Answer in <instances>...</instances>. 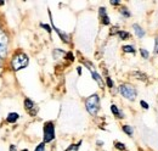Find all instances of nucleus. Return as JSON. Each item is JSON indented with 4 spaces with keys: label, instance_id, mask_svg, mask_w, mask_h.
Segmentation results:
<instances>
[{
    "label": "nucleus",
    "instance_id": "nucleus-4",
    "mask_svg": "<svg viewBox=\"0 0 158 151\" xmlns=\"http://www.w3.org/2000/svg\"><path fill=\"white\" fill-rule=\"evenodd\" d=\"M55 138V126L52 122H46L44 124V143H50Z\"/></svg>",
    "mask_w": 158,
    "mask_h": 151
},
{
    "label": "nucleus",
    "instance_id": "nucleus-28",
    "mask_svg": "<svg viewBox=\"0 0 158 151\" xmlns=\"http://www.w3.org/2000/svg\"><path fill=\"white\" fill-rule=\"evenodd\" d=\"M10 151H16V146H14V145H11V146H10Z\"/></svg>",
    "mask_w": 158,
    "mask_h": 151
},
{
    "label": "nucleus",
    "instance_id": "nucleus-12",
    "mask_svg": "<svg viewBox=\"0 0 158 151\" xmlns=\"http://www.w3.org/2000/svg\"><path fill=\"white\" fill-rule=\"evenodd\" d=\"M8 55V48L6 45H0V57L1 59H5Z\"/></svg>",
    "mask_w": 158,
    "mask_h": 151
},
{
    "label": "nucleus",
    "instance_id": "nucleus-17",
    "mask_svg": "<svg viewBox=\"0 0 158 151\" xmlns=\"http://www.w3.org/2000/svg\"><path fill=\"white\" fill-rule=\"evenodd\" d=\"M140 54H141V56L144 57V59H148L150 57V54H148V51L147 50H145V49H140Z\"/></svg>",
    "mask_w": 158,
    "mask_h": 151
},
{
    "label": "nucleus",
    "instance_id": "nucleus-10",
    "mask_svg": "<svg viewBox=\"0 0 158 151\" xmlns=\"http://www.w3.org/2000/svg\"><path fill=\"white\" fill-rule=\"evenodd\" d=\"M17 119H18V113H16V112L9 113V116H8V122H9V123H15Z\"/></svg>",
    "mask_w": 158,
    "mask_h": 151
},
{
    "label": "nucleus",
    "instance_id": "nucleus-21",
    "mask_svg": "<svg viewBox=\"0 0 158 151\" xmlns=\"http://www.w3.org/2000/svg\"><path fill=\"white\" fill-rule=\"evenodd\" d=\"M102 19V23L105 26H107V25H109V19H108V16L106 15V16H103V17H101Z\"/></svg>",
    "mask_w": 158,
    "mask_h": 151
},
{
    "label": "nucleus",
    "instance_id": "nucleus-16",
    "mask_svg": "<svg viewBox=\"0 0 158 151\" xmlns=\"http://www.w3.org/2000/svg\"><path fill=\"white\" fill-rule=\"evenodd\" d=\"M80 144H81V141H79L78 144H75V145H71L66 151H78V149H79V146H80Z\"/></svg>",
    "mask_w": 158,
    "mask_h": 151
},
{
    "label": "nucleus",
    "instance_id": "nucleus-8",
    "mask_svg": "<svg viewBox=\"0 0 158 151\" xmlns=\"http://www.w3.org/2000/svg\"><path fill=\"white\" fill-rule=\"evenodd\" d=\"M133 28H134V31H135V33H136V36H137V38H142L144 36H145V31L142 30L141 27H140L139 25H134L133 26Z\"/></svg>",
    "mask_w": 158,
    "mask_h": 151
},
{
    "label": "nucleus",
    "instance_id": "nucleus-13",
    "mask_svg": "<svg viewBox=\"0 0 158 151\" xmlns=\"http://www.w3.org/2000/svg\"><path fill=\"white\" fill-rule=\"evenodd\" d=\"M123 51H124V53H131V54H134V53H135V49H134L133 45H124V46H123Z\"/></svg>",
    "mask_w": 158,
    "mask_h": 151
},
{
    "label": "nucleus",
    "instance_id": "nucleus-22",
    "mask_svg": "<svg viewBox=\"0 0 158 151\" xmlns=\"http://www.w3.org/2000/svg\"><path fill=\"white\" fill-rule=\"evenodd\" d=\"M106 80H107V85H108V88H113V82H112V79H111L109 77H107Z\"/></svg>",
    "mask_w": 158,
    "mask_h": 151
},
{
    "label": "nucleus",
    "instance_id": "nucleus-23",
    "mask_svg": "<svg viewBox=\"0 0 158 151\" xmlns=\"http://www.w3.org/2000/svg\"><path fill=\"white\" fill-rule=\"evenodd\" d=\"M98 12H100V16H101V17L106 16V9H105V8H100V10H98Z\"/></svg>",
    "mask_w": 158,
    "mask_h": 151
},
{
    "label": "nucleus",
    "instance_id": "nucleus-1",
    "mask_svg": "<svg viewBox=\"0 0 158 151\" xmlns=\"http://www.w3.org/2000/svg\"><path fill=\"white\" fill-rule=\"evenodd\" d=\"M85 107L86 111L89 112L91 116H95L97 111L100 110V97L97 94H92L85 100Z\"/></svg>",
    "mask_w": 158,
    "mask_h": 151
},
{
    "label": "nucleus",
    "instance_id": "nucleus-19",
    "mask_svg": "<svg viewBox=\"0 0 158 151\" xmlns=\"http://www.w3.org/2000/svg\"><path fill=\"white\" fill-rule=\"evenodd\" d=\"M116 148L118 149V150H120V151H124V150H125L124 144H123V143H119V141H117V143H116Z\"/></svg>",
    "mask_w": 158,
    "mask_h": 151
},
{
    "label": "nucleus",
    "instance_id": "nucleus-24",
    "mask_svg": "<svg viewBox=\"0 0 158 151\" xmlns=\"http://www.w3.org/2000/svg\"><path fill=\"white\" fill-rule=\"evenodd\" d=\"M40 26H42L45 31H48L49 33H51V28H50V26H48V25H44V23H42V25H40Z\"/></svg>",
    "mask_w": 158,
    "mask_h": 151
},
{
    "label": "nucleus",
    "instance_id": "nucleus-29",
    "mask_svg": "<svg viewBox=\"0 0 158 151\" xmlns=\"http://www.w3.org/2000/svg\"><path fill=\"white\" fill-rule=\"evenodd\" d=\"M111 4H112V5H119V1H113V0H112Z\"/></svg>",
    "mask_w": 158,
    "mask_h": 151
},
{
    "label": "nucleus",
    "instance_id": "nucleus-7",
    "mask_svg": "<svg viewBox=\"0 0 158 151\" xmlns=\"http://www.w3.org/2000/svg\"><path fill=\"white\" fill-rule=\"evenodd\" d=\"M52 28L58 33V36H60V38H61V40L62 42H65V43H69V36L68 34H66V33H63V32H61L58 28H56L55 26H54V23H52Z\"/></svg>",
    "mask_w": 158,
    "mask_h": 151
},
{
    "label": "nucleus",
    "instance_id": "nucleus-5",
    "mask_svg": "<svg viewBox=\"0 0 158 151\" xmlns=\"http://www.w3.org/2000/svg\"><path fill=\"white\" fill-rule=\"evenodd\" d=\"M84 63H85V66H88V68H89V71L91 72V76H92V78L95 79L96 82H97V84H98V85H100L101 88H102V86H103V82H102V78L100 77V74H98V73H97V72L95 71V69H94L92 65H90L89 62H86V61H85Z\"/></svg>",
    "mask_w": 158,
    "mask_h": 151
},
{
    "label": "nucleus",
    "instance_id": "nucleus-25",
    "mask_svg": "<svg viewBox=\"0 0 158 151\" xmlns=\"http://www.w3.org/2000/svg\"><path fill=\"white\" fill-rule=\"evenodd\" d=\"M140 105H141L145 110H147V108H148V104L146 102V101H142V100H141V101H140Z\"/></svg>",
    "mask_w": 158,
    "mask_h": 151
},
{
    "label": "nucleus",
    "instance_id": "nucleus-20",
    "mask_svg": "<svg viewBox=\"0 0 158 151\" xmlns=\"http://www.w3.org/2000/svg\"><path fill=\"white\" fill-rule=\"evenodd\" d=\"M36 151H45V143H40L36 148Z\"/></svg>",
    "mask_w": 158,
    "mask_h": 151
},
{
    "label": "nucleus",
    "instance_id": "nucleus-15",
    "mask_svg": "<svg viewBox=\"0 0 158 151\" xmlns=\"http://www.w3.org/2000/svg\"><path fill=\"white\" fill-rule=\"evenodd\" d=\"M118 36L120 37V39L125 40V39H128V38H129V33H128V32H125V31H119V32H118Z\"/></svg>",
    "mask_w": 158,
    "mask_h": 151
},
{
    "label": "nucleus",
    "instance_id": "nucleus-3",
    "mask_svg": "<svg viewBox=\"0 0 158 151\" xmlns=\"http://www.w3.org/2000/svg\"><path fill=\"white\" fill-rule=\"evenodd\" d=\"M119 91L125 99H128V100H131V101L135 100L136 89L134 88L133 85H130V84H120L119 85Z\"/></svg>",
    "mask_w": 158,
    "mask_h": 151
},
{
    "label": "nucleus",
    "instance_id": "nucleus-2",
    "mask_svg": "<svg viewBox=\"0 0 158 151\" xmlns=\"http://www.w3.org/2000/svg\"><path fill=\"white\" fill-rule=\"evenodd\" d=\"M28 56L23 53H20V54H16L14 56L12 61H11V66H12V69L14 71H20V69L27 67L28 65Z\"/></svg>",
    "mask_w": 158,
    "mask_h": 151
},
{
    "label": "nucleus",
    "instance_id": "nucleus-31",
    "mask_svg": "<svg viewBox=\"0 0 158 151\" xmlns=\"http://www.w3.org/2000/svg\"><path fill=\"white\" fill-rule=\"evenodd\" d=\"M0 5H4V1H0Z\"/></svg>",
    "mask_w": 158,
    "mask_h": 151
},
{
    "label": "nucleus",
    "instance_id": "nucleus-6",
    "mask_svg": "<svg viewBox=\"0 0 158 151\" xmlns=\"http://www.w3.org/2000/svg\"><path fill=\"white\" fill-rule=\"evenodd\" d=\"M25 106H26V110L28 111L29 115L36 116V113L38 111V107H36V105H34V102L32 100H29V99H25Z\"/></svg>",
    "mask_w": 158,
    "mask_h": 151
},
{
    "label": "nucleus",
    "instance_id": "nucleus-18",
    "mask_svg": "<svg viewBox=\"0 0 158 151\" xmlns=\"http://www.w3.org/2000/svg\"><path fill=\"white\" fill-rule=\"evenodd\" d=\"M120 12H122V15L124 16V17H127V19H128V17H130V12L127 10V8H123V9L120 10Z\"/></svg>",
    "mask_w": 158,
    "mask_h": 151
},
{
    "label": "nucleus",
    "instance_id": "nucleus-11",
    "mask_svg": "<svg viewBox=\"0 0 158 151\" xmlns=\"http://www.w3.org/2000/svg\"><path fill=\"white\" fill-rule=\"evenodd\" d=\"M111 111H112V113H113L114 116H117V117H119V118H123V117H124V115H123V112H120L119 110L117 108L116 105H112V106H111Z\"/></svg>",
    "mask_w": 158,
    "mask_h": 151
},
{
    "label": "nucleus",
    "instance_id": "nucleus-26",
    "mask_svg": "<svg viewBox=\"0 0 158 151\" xmlns=\"http://www.w3.org/2000/svg\"><path fill=\"white\" fill-rule=\"evenodd\" d=\"M66 56H67V59H68L69 61H73V60H74V57H73V54H72V53H67Z\"/></svg>",
    "mask_w": 158,
    "mask_h": 151
},
{
    "label": "nucleus",
    "instance_id": "nucleus-33",
    "mask_svg": "<svg viewBox=\"0 0 158 151\" xmlns=\"http://www.w3.org/2000/svg\"><path fill=\"white\" fill-rule=\"evenodd\" d=\"M22 151H28V150H22Z\"/></svg>",
    "mask_w": 158,
    "mask_h": 151
},
{
    "label": "nucleus",
    "instance_id": "nucleus-14",
    "mask_svg": "<svg viewBox=\"0 0 158 151\" xmlns=\"http://www.w3.org/2000/svg\"><path fill=\"white\" fill-rule=\"evenodd\" d=\"M123 132H125L129 137L133 135V128H131L130 126H123Z\"/></svg>",
    "mask_w": 158,
    "mask_h": 151
},
{
    "label": "nucleus",
    "instance_id": "nucleus-30",
    "mask_svg": "<svg viewBox=\"0 0 158 151\" xmlns=\"http://www.w3.org/2000/svg\"><path fill=\"white\" fill-rule=\"evenodd\" d=\"M77 71H78V73L80 74V73H81V68H80V67H78V68H77Z\"/></svg>",
    "mask_w": 158,
    "mask_h": 151
},
{
    "label": "nucleus",
    "instance_id": "nucleus-27",
    "mask_svg": "<svg viewBox=\"0 0 158 151\" xmlns=\"http://www.w3.org/2000/svg\"><path fill=\"white\" fill-rule=\"evenodd\" d=\"M155 51H156V54H158V37L156 38V48H155Z\"/></svg>",
    "mask_w": 158,
    "mask_h": 151
},
{
    "label": "nucleus",
    "instance_id": "nucleus-32",
    "mask_svg": "<svg viewBox=\"0 0 158 151\" xmlns=\"http://www.w3.org/2000/svg\"><path fill=\"white\" fill-rule=\"evenodd\" d=\"M0 66H1V57H0Z\"/></svg>",
    "mask_w": 158,
    "mask_h": 151
},
{
    "label": "nucleus",
    "instance_id": "nucleus-9",
    "mask_svg": "<svg viewBox=\"0 0 158 151\" xmlns=\"http://www.w3.org/2000/svg\"><path fill=\"white\" fill-rule=\"evenodd\" d=\"M8 42H9L8 36L3 30H0V45H8Z\"/></svg>",
    "mask_w": 158,
    "mask_h": 151
}]
</instances>
